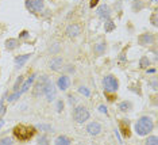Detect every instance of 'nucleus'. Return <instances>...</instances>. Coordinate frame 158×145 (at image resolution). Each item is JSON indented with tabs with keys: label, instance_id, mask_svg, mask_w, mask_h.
Returning <instances> with one entry per match:
<instances>
[{
	"label": "nucleus",
	"instance_id": "obj_1",
	"mask_svg": "<svg viewBox=\"0 0 158 145\" xmlns=\"http://www.w3.org/2000/svg\"><path fill=\"white\" fill-rule=\"evenodd\" d=\"M35 134H37V129L31 125H23L19 124L16 125L15 128L12 129V136L14 138L20 141V143H26V141H30L31 138H34Z\"/></svg>",
	"mask_w": 158,
	"mask_h": 145
},
{
	"label": "nucleus",
	"instance_id": "obj_11",
	"mask_svg": "<svg viewBox=\"0 0 158 145\" xmlns=\"http://www.w3.org/2000/svg\"><path fill=\"white\" fill-rule=\"evenodd\" d=\"M87 133L92 137H96L102 133V125L98 121H92L87 125Z\"/></svg>",
	"mask_w": 158,
	"mask_h": 145
},
{
	"label": "nucleus",
	"instance_id": "obj_33",
	"mask_svg": "<svg viewBox=\"0 0 158 145\" xmlns=\"http://www.w3.org/2000/svg\"><path fill=\"white\" fill-rule=\"evenodd\" d=\"M152 87H153V90H154V91H157V79H153Z\"/></svg>",
	"mask_w": 158,
	"mask_h": 145
},
{
	"label": "nucleus",
	"instance_id": "obj_31",
	"mask_svg": "<svg viewBox=\"0 0 158 145\" xmlns=\"http://www.w3.org/2000/svg\"><path fill=\"white\" fill-rule=\"evenodd\" d=\"M26 38H28V31L27 30H23L19 34V39H26Z\"/></svg>",
	"mask_w": 158,
	"mask_h": 145
},
{
	"label": "nucleus",
	"instance_id": "obj_3",
	"mask_svg": "<svg viewBox=\"0 0 158 145\" xmlns=\"http://www.w3.org/2000/svg\"><path fill=\"white\" fill-rule=\"evenodd\" d=\"M103 88H104V92H118V90H119V79L111 73L104 76Z\"/></svg>",
	"mask_w": 158,
	"mask_h": 145
},
{
	"label": "nucleus",
	"instance_id": "obj_34",
	"mask_svg": "<svg viewBox=\"0 0 158 145\" xmlns=\"http://www.w3.org/2000/svg\"><path fill=\"white\" fill-rule=\"evenodd\" d=\"M4 110H6V108H4V106H3V102H2V103H0V115L4 114Z\"/></svg>",
	"mask_w": 158,
	"mask_h": 145
},
{
	"label": "nucleus",
	"instance_id": "obj_30",
	"mask_svg": "<svg viewBox=\"0 0 158 145\" xmlns=\"http://www.w3.org/2000/svg\"><path fill=\"white\" fill-rule=\"evenodd\" d=\"M14 140L10 138V137H6V138H2L0 140V144H12Z\"/></svg>",
	"mask_w": 158,
	"mask_h": 145
},
{
	"label": "nucleus",
	"instance_id": "obj_17",
	"mask_svg": "<svg viewBox=\"0 0 158 145\" xmlns=\"http://www.w3.org/2000/svg\"><path fill=\"white\" fill-rule=\"evenodd\" d=\"M4 45L8 52H12V50H15L18 46L20 45V42H19V39H16V38H8V39H6Z\"/></svg>",
	"mask_w": 158,
	"mask_h": 145
},
{
	"label": "nucleus",
	"instance_id": "obj_18",
	"mask_svg": "<svg viewBox=\"0 0 158 145\" xmlns=\"http://www.w3.org/2000/svg\"><path fill=\"white\" fill-rule=\"evenodd\" d=\"M107 49V43L102 41V42H98L95 43V46H93V53L98 54V56H102V54H104V52H106Z\"/></svg>",
	"mask_w": 158,
	"mask_h": 145
},
{
	"label": "nucleus",
	"instance_id": "obj_32",
	"mask_svg": "<svg viewBox=\"0 0 158 145\" xmlns=\"http://www.w3.org/2000/svg\"><path fill=\"white\" fill-rule=\"evenodd\" d=\"M99 2L100 0H91V2H89V7H91V8H95V7L99 4Z\"/></svg>",
	"mask_w": 158,
	"mask_h": 145
},
{
	"label": "nucleus",
	"instance_id": "obj_20",
	"mask_svg": "<svg viewBox=\"0 0 158 145\" xmlns=\"http://www.w3.org/2000/svg\"><path fill=\"white\" fill-rule=\"evenodd\" d=\"M143 8H145V4H143L142 0H134V3H132V11H134V12L142 11Z\"/></svg>",
	"mask_w": 158,
	"mask_h": 145
},
{
	"label": "nucleus",
	"instance_id": "obj_26",
	"mask_svg": "<svg viewBox=\"0 0 158 145\" xmlns=\"http://www.w3.org/2000/svg\"><path fill=\"white\" fill-rule=\"evenodd\" d=\"M104 95L107 96L108 102H115L116 100V92H104Z\"/></svg>",
	"mask_w": 158,
	"mask_h": 145
},
{
	"label": "nucleus",
	"instance_id": "obj_23",
	"mask_svg": "<svg viewBox=\"0 0 158 145\" xmlns=\"http://www.w3.org/2000/svg\"><path fill=\"white\" fill-rule=\"evenodd\" d=\"M115 23L111 19L108 20H106V26H104V30H106V33H111V31H114L115 30Z\"/></svg>",
	"mask_w": 158,
	"mask_h": 145
},
{
	"label": "nucleus",
	"instance_id": "obj_15",
	"mask_svg": "<svg viewBox=\"0 0 158 145\" xmlns=\"http://www.w3.org/2000/svg\"><path fill=\"white\" fill-rule=\"evenodd\" d=\"M35 77H37V75H35V73H33V75L30 76V77L27 79L26 81H23L22 87H20V91H19V94H20V95L28 91V88H30V86H31V84H34V81H35Z\"/></svg>",
	"mask_w": 158,
	"mask_h": 145
},
{
	"label": "nucleus",
	"instance_id": "obj_25",
	"mask_svg": "<svg viewBox=\"0 0 158 145\" xmlns=\"http://www.w3.org/2000/svg\"><path fill=\"white\" fill-rule=\"evenodd\" d=\"M149 136V134H147ZM145 144H150V145H157L158 144V138H157V136H149L146 138L145 141Z\"/></svg>",
	"mask_w": 158,
	"mask_h": 145
},
{
	"label": "nucleus",
	"instance_id": "obj_14",
	"mask_svg": "<svg viewBox=\"0 0 158 145\" xmlns=\"http://www.w3.org/2000/svg\"><path fill=\"white\" fill-rule=\"evenodd\" d=\"M33 56V53H27V54H22V56H16L15 57V67L16 69H19V68H22L24 64L27 63L28 60H30V57Z\"/></svg>",
	"mask_w": 158,
	"mask_h": 145
},
{
	"label": "nucleus",
	"instance_id": "obj_16",
	"mask_svg": "<svg viewBox=\"0 0 158 145\" xmlns=\"http://www.w3.org/2000/svg\"><path fill=\"white\" fill-rule=\"evenodd\" d=\"M62 64H64L62 57L57 56V57H54V59H52L49 65H50V69L52 71H60L61 68H62Z\"/></svg>",
	"mask_w": 158,
	"mask_h": 145
},
{
	"label": "nucleus",
	"instance_id": "obj_21",
	"mask_svg": "<svg viewBox=\"0 0 158 145\" xmlns=\"http://www.w3.org/2000/svg\"><path fill=\"white\" fill-rule=\"evenodd\" d=\"M149 65H150L149 57H146V56L141 57V60H139V68H141V69H147V68H149Z\"/></svg>",
	"mask_w": 158,
	"mask_h": 145
},
{
	"label": "nucleus",
	"instance_id": "obj_27",
	"mask_svg": "<svg viewBox=\"0 0 158 145\" xmlns=\"http://www.w3.org/2000/svg\"><path fill=\"white\" fill-rule=\"evenodd\" d=\"M157 12H153L152 14V16H150V23L153 24L154 27H157V24H158V20H157Z\"/></svg>",
	"mask_w": 158,
	"mask_h": 145
},
{
	"label": "nucleus",
	"instance_id": "obj_4",
	"mask_svg": "<svg viewBox=\"0 0 158 145\" xmlns=\"http://www.w3.org/2000/svg\"><path fill=\"white\" fill-rule=\"evenodd\" d=\"M24 7L30 14L38 15L45 8V0H24Z\"/></svg>",
	"mask_w": 158,
	"mask_h": 145
},
{
	"label": "nucleus",
	"instance_id": "obj_7",
	"mask_svg": "<svg viewBox=\"0 0 158 145\" xmlns=\"http://www.w3.org/2000/svg\"><path fill=\"white\" fill-rule=\"evenodd\" d=\"M44 95L48 98L49 102H53V100L56 99L57 96V90H56V86L53 81H50L48 79V81H46L45 84V88H44Z\"/></svg>",
	"mask_w": 158,
	"mask_h": 145
},
{
	"label": "nucleus",
	"instance_id": "obj_10",
	"mask_svg": "<svg viewBox=\"0 0 158 145\" xmlns=\"http://www.w3.org/2000/svg\"><path fill=\"white\" fill-rule=\"evenodd\" d=\"M96 14H98V16L100 18V19L108 20V19H111V14H112V11H111L108 4H102V6L98 7V10H96Z\"/></svg>",
	"mask_w": 158,
	"mask_h": 145
},
{
	"label": "nucleus",
	"instance_id": "obj_38",
	"mask_svg": "<svg viewBox=\"0 0 158 145\" xmlns=\"http://www.w3.org/2000/svg\"><path fill=\"white\" fill-rule=\"evenodd\" d=\"M3 125H4V121H3V118H0V128H2Z\"/></svg>",
	"mask_w": 158,
	"mask_h": 145
},
{
	"label": "nucleus",
	"instance_id": "obj_36",
	"mask_svg": "<svg viewBox=\"0 0 158 145\" xmlns=\"http://www.w3.org/2000/svg\"><path fill=\"white\" fill-rule=\"evenodd\" d=\"M99 110L102 111V113H106V114H107V108L104 107V106H100V107H99Z\"/></svg>",
	"mask_w": 158,
	"mask_h": 145
},
{
	"label": "nucleus",
	"instance_id": "obj_2",
	"mask_svg": "<svg viewBox=\"0 0 158 145\" xmlns=\"http://www.w3.org/2000/svg\"><path fill=\"white\" fill-rule=\"evenodd\" d=\"M154 128H156L154 121L152 119V117H149V115H142L141 118H138V121H136L135 125H134L135 133L141 137L150 134V133L154 130Z\"/></svg>",
	"mask_w": 158,
	"mask_h": 145
},
{
	"label": "nucleus",
	"instance_id": "obj_6",
	"mask_svg": "<svg viewBox=\"0 0 158 145\" xmlns=\"http://www.w3.org/2000/svg\"><path fill=\"white\" fill-rule=\"evenodd\" d=\"M48 81V76L46 75H42L41 77H38L37 80L34 81V87H33V95L34 96H41L44 95V88H45V84Z\"/></svg>",
	"mask_w": 158,
	"mask_h": 145
},
{
	"label": "nucleus",
	"instance_id": "obj_28",
	"mask_svg": "<svg viewBox=\"0 0 158 145\" xmlns=\"http://www.w3.org/2000/svg\"><path fill=\"white\" fill-rule=\"evenodd\" d=\"M78 90H80V92L82 94V95H85V96H89V95H91V92H89V90L87 88V87H82V86H81Z\"/></svg>",
	"mask_w": 158,
	"mask_h": 145
},
{
	"label": "nucleus",
	"instance_id": "obj_29",
	"mask_svg": "<svg viewBox=\"0 0 158 145\" xmlns=\"http://www.w3.org/2000/svg\"><path fill=\"white\" fill-rule=\"evenodd\" d=\"M62 108H64V102H62V99H58V102H57V110H58V113L62 111Z\"/></svg>",
	"mask_w": 158,
	"mask_h": 145
},
{
	"label": "nucleus",
	"instance_id": "obj_24",
	"mask_svg": "<svg viewBox=\"0 0 158 145\" xmlns=\"http://www.w3.org/2000/svg\"><path fill=\"white\" fill-rule=\"evenodd\" d=\"M23 76H19V77H18L16 79V83H15V84H14V88H12V91L14 92H16V91H19V88H20V87H22V84H23Z\"/></svg>",
	"mask_w": 158,
	"mask_h": 145
},
{
	"label": "nucleus",
	"instance_id": "obj_9",
	"mask_svg": "<svg viewBox=\"0 0 158 145\" xmlns=\"http://www.w3.org/2000/svg\"><path fill=\"white\" fill-rule=\"evenodd\" d=\"M119 130L123 138H130L131 137V126L128 119H120L119 121Z\"/></svg>",
	"mask_w": 158,
	"mask_h": 145
},
{
	"label": "nucleus",
	"instance_id": "obj_13",
	"mask_svg": "<svg viewBox=\"0 0 158 145\" xmlns=\"http://www.w3.org/2000/svg\"><path fill=\"white\" fill-rule=\"evenodd\" d=\"M70 86V79L68 75H62L58 77V80H57V87H58V90L61 91H66L68 88H69Z\"/></svg>",
	"mask_w": 158,
	"mask_h": 145
},
{
	"label": "nucleus",
	"instance_id": "obj_5",
	"mask_svg": "<svg viewBox=\"0 0 158 145\" xmlns=\"http://www.w3.org/2000/svg\"><path fill=\"white\" fill-rule=\"evenodd\" d=\"M72 117H73V119L77 124H84V122H87L89 119L91 114H89L88 108L85 106H77L73 110V113H72Z\"/></svg>",
	"mask_w": 158,
	"mask_h": 145
},
{
	"label": "nucleus",
	"instance_id": "obj_8",
	"mask_svg": "<svg viewBox=\"0 0 158 145\" xmlns=\"http://www.w3.org/2000/svg\"><path fill=\"white\" fill-rule=\"evenodd\" d=\"M156 42V35L153 33H143V34L138 35V43L141 46H149Z\"/></svg>",
	"mask_w": 158,
	"mask_h": 145
},
{
	"label": "nucleus",
	"instance_id": "obj_35",
	"mask_svg": "<svg viewBox=\"0 0 158 145\" xmlns=\"http://www.w3.org/2000/svg\"><path fill=\"white\" fill-rule=\"evenodd\" d=\"M69 99H70V100H69V103H70V104L76 103V98H74V96H72V95H70V96H69Z\"/></svg>",
	"mask_w": 158,
	"mask_h": 145
},
{
	"label": "nucleus",
	"instance_id": "obj_12",
	"mask_svg": "<svg viewBox=\"0 0 158 145\" xmlns=\"http://www.w3.org/2000/svg\"><path fill=\"white\" fill-rule=\"evenodd\" d=\"M81 34V26L78 23H70L66 27V35L69 38H77Z\"/></svg>",
	"mask_w": 158,
	"mask_h": 145
},
{
	"label": "nucleus",
	"instance_id": "obj_22",
	"mask_svg": "<svg viewBox=\"0 0 158 145\" xmlns=\"http://www.w3.org/2000/svg\"><path fill=\"white\" fill-rule=\"evenodd\" d=\"M70 143H72L70 138H69V137H66V136H58L56 138V144H58V145H61V144L68 145V144H70Z\"/></svg>",
	"mask_w": 158,
	"mask_h": 145
},
{
	"label": "nucleus",
	"instance_id": "obj_37",
	"mask_svg": "<svg viewBox=\"0 0 158 145\" xmlns=\"http://www.w3.org/2000/svg\"><path fill=\"white\" fill-rule=\"evenodd\" d=\"M156 72V69H147V73H154Z\"/></svg>",
	"mask_w": 158,
	"mask_h": 145
},
{
	"label": "nucleus",
	"instance_id": "obj_19",
	"mask_svg": "<svg viewBox=\"0 0 158 145\" xmlns=\"http://www.w3.org/2000/svg\"><path fill=\"white\" fill-rule=\"evenodd\" d=\"M118 108H119L122 113H128V111L132 110V103L130 100H123V102H120L118 104Z\"/></svg>",
	"mask_w": 158,
	"mask_h": 145
}]
</instances>
